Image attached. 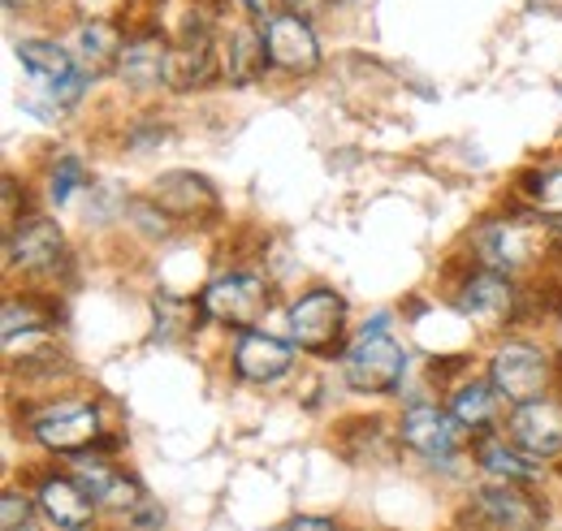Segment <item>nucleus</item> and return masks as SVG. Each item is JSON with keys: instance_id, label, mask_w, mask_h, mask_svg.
<instances>
[{"instance_id": "1", "label": "nucleus", "mask_w": 562, "mask_h": 531, "mask_svg": "<svg viewBox=\"0 0 562 531\" xmlns=\"http://www.w3.org/2000/svg\"><path fill=\"white\" fill-rule=\"evenodd\" d=\"M468 251L481 268L506 272V276H528L546 264V256L562 251V225L554 216H532V212H506L490 216L472 229Z\"/></svg>"}, {"instance_id": "2", "label": "nucleus", "mask_w": 562, "mask_h": 531, "mask_svg": "<svg viewBox=\"0 0 562 531\" xmlns=\"http://www.w3.org/2000/svg\"><path fill=\"white\" fill-rule=\"evenodd\" d=\"M403 376H407V350L390 337V316L368 320L342 350V381L355 394L385 398L403 385Z\"/></svg>"}, {"instance_id": "3", "label": "nucleus", "mask_w": 562, "mask_h": 531, "mask_svg": "<svg viewBox=\"0 0 562 531\" xmlns=\"http://www.w3.org/2000/svg\"><path fill=\"white\" fill-rule=\"evenodd\" d=\"M347 320H351V307L338 290L329 285H316L307 294H299L285 312V329L290 341L303 350V354H316V359H342L347 350Z\"/></svg>"}, {"instance_id": "4", "label": "nucleus", "mask_w": 562, "mask_h": 531, "mask_svg": "<svg viewBox=\"0 0 562 531\" xmlns=\"http://www.w3.org/2000/svg\"><path fill=\"white\" fill-rule=\"evenodd\" d=\"M26 432L40 450L57 459H74V454L95 450V441L104 437V410L91 398H53L31 415Z\"/></svg>"}, {"instance_id": "5", "label": "nucleus", "mask_w": 562, "mask_h": 531, "mask_svg": "<svg viewBox=\"0 0 562 531\" xmlns=\"http://www.w3.org/2000/svg\"><path fill=\"white\" fill-rule=\"evenodd\" d=\"M200 307L212 325H225L234 332L256 329L273 307V285L251 268H229V272H216L204 285Z\"/></svg>"}, {"instance_id": "6", "label": "nucleus", "mask_w": 562, "mask_h": 531, "mask_svg": "<svg viewBox=\"0 0 562 531\" xmlns=\"http://www.w3.org/2000/svg\"><path fill=\"white\" fill-rule=\"evenodd\" d=\"M490 381L510 406L546 398L550 385H554V354L546 346H537V341L506 337L490 354Z\"/></svg>"}, {"instance_id": "7", "label": "nucleus", "mask_w": 562, "mask_h": 531, "mask_svg": "<svg viewBox=\"0 0 562 531\" xmlns=\"http://www.w3.org/2000/svg\"><path fill=\"white\" fill-rule=\"evenodd\" d=\"M265 31V53H269V69H278L285 78H312L325 53H321V35L312 26L307 13H290V9H278L273 18L260 22Z\"/></svg>"}, {"instance_id": "8", "label": "nucleus", "mask_w": 562, "mask_h": 531, "mask_svg": "<svg viewBox=\"0 0 562 531\" xmlns=\"http://www.w3.org/2000/svg\"><path fill=\"white\" fill-rule=\"evenodd\" d=\"M450 303H454V312H459L463 320H472V325H481V329H502V325H510V320L519 316V307H524L515 276L493 272V268H472V272L459 281V290L450 294Z\"/></svg>"}, {"instance_id": "9", "label": "nucleus", "mask_w": 562, "mask_h": 531, "mask_svg": "<svg viewBox=\"0 0 562 531\" xmlns=\"http://www.w3.org/2000/svg\"><path fill=\"white\" fill-rule=\"evenodd\" d=\"M70 247L53 216H22L13 229H4V264L9 272L26 276H53L66 264Z\"/></svg>"}, {"instance_id": "10", "label": "nucleus", "mask_w": 562, "mask_h": 531, "mask_svg": "<svg viewBox=\"0 0 562 531\" xmlns=\"http://www.w3.org/2000/svg\"><path fill=\"white\" fill-rule=\"evenodd\" d=\"M463 437H468V432L459 428V419H454L450 410L432 406V402L407 406L403 419H398V441H403L412 454H420L424 463H454Z\"/></svg>"}, {"instance_id": "11", "label": "nucleus", "mask_w": 562, "mask_h": 531, "mask_svg": "<svg viewBox=\"0 0 562 531\" xmlns=\"http://www.w3.org/2000/svg\"><path fill=\"white\" fill-rule=\"evenodd\" d=\"M506 437L537 463L562 459V398L546 394V398L519 402L506 415Z\"/></svg>"}, {"instance_id": "12", "label": "nucleus", "mask_w": 562, "mask_h": 531, "mask_svg": "<svg viewBox=\"0 0 562 531\" xmlns=\"http://www.w3.org/2000/svg\"><path fill=\"white\" fill-rule=\"evenodd\" d=\"M229 368L243 385H278L294 368V346L265 329H238L229 346Z\"/></svg>"}, {"instance_id": "13", "label": "nucleus", "mask_w": 562, "mask_h": 531, "mask_svg": "<svg viewBox=\"0 0 562 531\" xmlns=\"http://www.w3.org/2000/svg\"><path fill=\"white\" fill-rule=\"evenodd\" d=\"M147 200L156 203L169 221H178V225H204V221H212L221 212L216 187L204 173H191V169H173L160 182H151Z\"/></svg>"}, {"instance_id": "14", "label": "nucleus", "mask_w": 562, "mask_h": 531, "mask_svg": "<svg viewBox=\"0 0 562 531\" xmlns=\"http://www.w3.org/2000/svg\"><path fill=\"white\" fill-rule=\"evenodd\" d=\"M472 506L481 510V519H490L493 528L502 531H537L546 523V510L541 501L519 484V479H497V484H485Z\"/></svg>"}, {"instance_id": "15", "label": "nucleus", "mask_w": 562, "mask_h": 531, "mask_svg": "<svg viewBox=\"0 0 562 531\" xmlns=\"http://www.w3.org/2000/svg\"><path fill=\"white\" fill-rule=\"evenodd\" d=\"M35 506L44 510V519L57 531H82L91 523V515L100 510V506L91 501V493H87L74 475H61V471H44V475H40Z\"/></svg>"}, {"instance_id": "16", "label": "nucleus", "mask_w": 562, "mask_h": 531, "mask_svg": "<svg viewBox=\"0 0 562 531\" xmlns=\"http://www.w3.org/2000/svg\"><path fill=\"white\" fill-rule=\"evenodd\" d=\"M221 74L234 87H247L256 78L269 74V53H265V31L256 18L234 22L229 31H221Z\"/></svg>"}, {"instance_id": "17", "label": "nucleus", "mask_w": 562, "mask_h": 531, "mask_svg": "<svg viewBox=\"0 0 562 531\" xmlns=\"http://www.w3.org/2000/svg\"><path fill=\"white\" fill-rule=\"evenodd\" d=\"M446 410L459 419V428H463L468 437H490L493 428L506 419V398L497 394L493 381H468V385H459V389L450 394V406H446Z\"/></svg>"}, {"instance_id": "18", "label": "nucleus", "mask_w": 562, "mask_h": 531, "mask_svg": "<svg viewBox=\"0 0 562 531\" xmlns=\"http://www.w3.org/2000/svg\"><path fill=\"white\" fill-rule=\"evenodd\" d=\"M165 61H169V35H131L122 57H117V78L135 91H156L165 87Z\"/></svg>"}, {"instance_id": "19", "label": "nucleus", "mask_w": 562, "mask_h": 531, "mask_svg": "<svg viewBox=\"0 0 562 531\" xmlns=\"http://www.w3.org/2000/svg\"><path fill=\"white\" fill-rule=\"evenodd\" d=\"M126 31H122V22H109V18H82L78 26H74V61L82 69H91V74H100V69H117V57H122V48H126Z\"/></svg>"}, {"instance_id": "20", "label": "nucleus", "mask_w": 562, "mask_h": 531, "mask_svg": "<svg viewBox=\"0 0 562 531\" xmlns=\"http://www.w3.org/2000/svg\"><path fill=\"white\" fill-rule=\"evenodd\" d=\"M57 320V303L44 294H9L0 325H4V341L13 337H44Z\"/></svg>"}, {"instance_id": "21", "label": "nucleus", "mask_w": 562, "mask_h": 531, "mask_svg": "<svg viewBox=\"0 0 562 531\" xmlns=\"http://www.w3.org/2000/svg\"><path fill=\"white\" fill-rule=\"evenodd\" d=\"M18 61L26 66L31 78H40V82H57V78H66V74L78 69L70 48L57 44V39H44V35L22 39V44H18Z\"/></svg>"}, {"instance_id": "22", "label": "nucleus", "mask_w": 562, "mask_h": 531, "mask_svg": "<svg viewBox=\"0 0 562 531\" xmlns=\"http://www.w3.org/2000/svg\"><path fill=\"white\" fill-rule=\"evenodd\" d=\"M151 320H156V337H160L165 346H173V341H187L191 332H200V325H204L209 316H204V307H200V303H187V298L160 294V298L151 303Z\"/></svg>"}, {"instance_id": "23", "label": "nucleus", "mask_w": 562, "mask_h": 531, "mask_svg": "<svg viewBox=\"0 0 562 531\" xmlns=\"http://www.w3.org/2000/svg\"><path fill=\"white\" fill-rule=\"evenodd\" d=\"M476 463L485 466L490 475H497V479H519V484H528V479L541 475V463H537V459H528L519 445H506V441H497V437H481Z\"/></svg>"}, {"instance_id": "24", "label": "nucleus", "mask_w": 562, "mask_h": 531, "mask_svg": "<svg viewBox=\"0 0 562 531\" xmlns=\"http://www.w3.org/2000/svg\"><path fill=\"white\" fill-rule=\"evenodd\" d=\"M524 191L532 195V203L546 216H562V160L559 165H546V169H528Z\"/></svg>"}, {"instance_id": "25", "label": "nucleus", "mask_w": 562, "mask_h": 531, "mask_svg": "<svg viewBox=\"0 0 562 531\" xmlns=\"http://www.w3.org/2000/svg\"><path fill=\"white\" fill-rule=\"evenodd\" d=\"M78 187H87V169H82V160L78 156H61L53 169H48V203L53 207H61V203H70V195Z\"/></svg>"}, {"instance_id": "26", "label": "nucleus", "mask_w": 562, "mask_h": 531, "mask_svg": "<svg viewBox=\"0 0 562 531\" xmlns=\"http://www.w3.org/2000/svg\"><path fill=\"white\" fill-rule=\"evenodd\" d=\"M87 87H91V69H74V74H66V78H57V82H48V95L57 100V104H66V109H74L82 95H87Z\"/></svg>"}, {"instance_id": "27", "label": "nucleus", "mask_w": 562, "mask_h": 531, "mask_svg": "<svg viewBox=\"0 0 562 531\" xmlns=\"http://www.w3.org/2000/svg\"><path fill=\"white\" fill-rule=\"evenodd\" d=\"M22 523H31V497L18 493V488H4V497H0V528L13 531L22 528Z\"/></svg>"}, {"instance_id": "28", "label": "nucleus", "mask_w": 562, "mask_h": 531, "mask_svg": "<svg viewBox=\"0 0 562 531\" xmlns=\"http://www.w3.org/2000/svg\"><path fill=\"white\" fill-rule=\"evenodd\" d=\"M22 203H26V195L18 200V173H4V229H13V225H18V216L26 212Z\"/></svg>"}, {"instance_id": "29", "label": "nucleus", "mask_w": 562, "mask_h": 531, "mask_svg": "<svg viewBox=\"0 0 562 531\" xmlns=\"http://www.w3.org/2000/svg\"><path fill=\"white\" fill-rule=\"evenodd\" d=\"M468 368V359L459 354V359H432L428 363V376H432V385H446V376H454V372H463Z\"/></svg>"}, {"instance_id": "30", "label": "nucleus", "mask_w": 562, "mask_h": 531, "mask_svg": "<svg viewBox=\"0 0 562 531\" xmlns=\"http://www.w3.org/2000/svg\"><path fill=\"white\" fill-rule=\"evenodd\" d=\"M229 4H238V9H243V18L265 22V18H273V13H278L281 0H229Z\"/></svg>"}, {"instance_id": "31", "label": "nucleus", "mask_w": 562, "mask_h": 531, "mask_svg": "<svg viewBox=\"0 0 562 531\" xmlns=\"http://www.w3.org/2000/svg\"><path fill=\"white\" fill-rule=\"evenodd\" d=\"M285 531H338L329 519H321V515H294L290 523H285Z\"/></svg>"}, {"instance_id": "32", "label": "nucleus", "mask_w": 562, "mask_h": 531, "mask_svg": "<svg viewBox=\"0 0 562 531\" xmlns=\"http://www.w3.org/2000/svg\"><path fill=\"white\" fill-rule=\"evenodd\" d=\"M321 4H325V0H281V9H290V13H307V18H312Z\"/></svg>"}, {"instance_id": "33", "label": "nucleus", "mask_w": 562, "mask_h": 531, "mask_svg": "<svg viewBox=\"0 0 562 531\" xmlns=\"http://www.w3.org/2000/svg\"><path fill=\"white\" fill-rule=\"evenodd\" d=\"M31 0H4V9H26Z\"/></svg>"}, {"instance_id": "34", "label": "nucleus", "mask_w": 562, "mask_h": 531, "mask_svg": "<svg viewBox=\"0 0 562 531\" xmlns=\"http://www.w3.org/2000/svg\"><path fill=\"white\" fill-rule=\"evenodd\" d=\"M13 531H40L35 523H22V528H13Z\"/></svg>"}, {"instance_id": "35", "label": "nucleus", "mask_w": 562, "mask_h": 531, "mask_svg": "<svg viewBox=\"0 0 562 531\" xmlns=\"http://www.w3.org/2000/svg\"><path fill=\"white\" fill-rule=\"evenodd\" d=\"M338 4H355V0H338Z\"/></svg>"}, {"instance_id": "36", "label": "nucleus", "mask_w": 562, "mask_h": 531, "mask_svg": "<svg viewBox=\"0 0 562 531\" xmlns=\"http://www.w3.org/2000/svg\"><path fill=\"white\" fill-rule=\"evenodd\" d=\"M82 531H87V528H82Z\"/></svg>"}]
</instances>
